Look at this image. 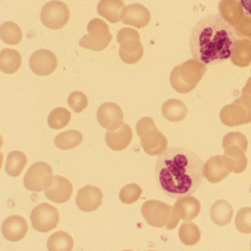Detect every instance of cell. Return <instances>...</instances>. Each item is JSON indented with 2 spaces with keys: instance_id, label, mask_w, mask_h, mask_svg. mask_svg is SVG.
<instances>
[{
  "instance_id": "obj_1",
  "label": "cell",
  "mask_w": 251,
  "mask_h": 251,
  "mask_svg": "<svg viewBox=\"0 0 251 251\" xmlns=\"http://www.w3.org/2000/svg\"><path fill=\"white\" fill-rule=\"evenodd\" d=\"M155 173L160 189L172 198L193 195L205 177L202 159L189 150L176 147L167 148L158 156Z\"/></svg>"
},
{
  "instance_id": "obj_2",
  "label": "cell",
  "mask_w": 251,
  "mask_h": 251,
  "mask_svg": "<svg viewBox=\"0 0 251 251\" xmlns=\"http://www.w3.org/2000/svg\"><path fill=\"white\" fill-rule=\"evenodd\" d=\"M240 33L234 25L220 15H210L194 27L189 45L192 56L202 64H214L228 59Z\"/></svg>"
},
{
  "instance_id": "obj_3",
  "label": "cell",
  "mask_w": 251,
  "mask_h": 251,
  "mask_svg": "<svg viewBox=\"0 0 251 251\" xmlns=\"http://www.w3.org/2000/svg\"><path fill=\"white\" fill-rule=\"evenodd\" d=\"M136 131L140 138L141 145L148 155H161L165 151L167 139L157 130L155 123L151 117L141 119L136 125Z\"/></svg>"
},
{
  "instance_id": "obj_4",
  "label": "cell",
  "mask_w": 251,
  "mask_h": 251,
  "mask_svg": "<svg viewBox=\"0 0 251 251\" xmlns=\"http://www.w3.org/2000/svg\"><path fill=\"white\" fill-rule=\"evenodd\" d=\"M120 45V58L127 64H134L142 59L144 48L141 43L140 36L134 29L124 27L119 31L117 37Z\"/></svg>"
},
{
  "instance_id": "obj_5",
  "label": "cell",
  "mask_w": 251,
  "mask_h": 251,
  "mask_svg": "<svg viewBox=\"0 0 251 251\" xmlns=\"http://www.w3.org/2000/svg\"><path fill=\"white\" fill-rule=\"evenodd\" d=\"M53 179L51 166L48 163L39 161L27 170L24 177V185L28 190L40 192L48 189L52 185Z\"/></svg>"
},
{
  "instance_id": "obj_6",
  "label": "cell",
  "mask_w": 251,
  "mask_h": 251,
  "mask_svg": "<svg viewBox=\"0 0 251 251\" xmlns=\"http://www.w3.org/2000/svg\"><path fill=\"white\" fill-rule=\"evenodd\" d=\"M42 24L51 30H59L68 23L70 12L64 2L53 0L48 2L41 11Z\"/></svg>"
},
{
  "instance_id": "obj_7",
  "label": "cell",
  "mask_w": 251,
  "mask_h": 251,
  "mask_svg": "<svg viewBox=\"0 0 251 251\" xmlns=\"http://www.w3.org/2000/svg\"><path fill=\"white\" fill-rule=\"evenodd\" d=\"M30 218L34 229L42 233L50 231L56 227L60 221L58 210L48 202H43L35 207Z\"/></svg>"
},
{
  "instance_id": "obj_8",
  "label": "cell",
  "mask_w": 251,
  "mask_h": 251,
  "mask_svg": "<svg viewBox=\"0 0 251 251\" xmlns=\"http://www.w3.org/2000/svg\"><path fill=\"white\" fill-rule=\"evenodd\" d=\"M172 208L170 205L158 201H148L142 207V214L147 223L153 227H163L172 229L170 224Z\"/></svg>"
},
{
  "instance_id": "obj_9",
  "label": "cell",
  "mask_w": 251,
  "mask_h": 251,
  "mask_svg": "<svg viewBox=\"0 0 251 251\" xmlns=\"http://www.w3.org/2000/svg\"><path fill=\"white\" fill-rule=\"evenodd\" d=\"M57 67L56 55L48 50H39L30 57V69L37 75H49L56 70Z\"/></svg>"
},
{
  "instance_id": "obj_10",
  "label": "cell",
  "mask_w": 251,
  "mask_h": 251,
  "mask_svg": "<svg viewBox=\"0 0 251 251\" xmlns=\"http://www.w3.org/2000/svg\"><path fill=\"white\" fill-rule=\"evenodd\" d=\"M98 123L104 128L115 130L123 124L121 108L114 102H105L100 106L97 114Z\"/></svg>"
},
{
  "instance_id": "obj_11",
  "label": "cell",
  "mask_w": 251,
  "mask_h": 251,
  "mask_svg": "<svg viewBox=\"0 0 251 251\" xmlns=\"http://www.w3.org/2000/svg\"><path fill=\"white\" fill-rule=\"evenodd\" d=\"M121 21L126 25L143 28L151 21L149 10L141 4H131L125 6L121 13Z\"/></svg>"
},
{
  "instance_id": "obj_12",
  "label": "cell",
  "mask_w": 251,
  "mask_h": 251,
  "mask_svg": "<svg viewBox=\"0 0 251 251\" xmlns=\"http://www.w3.org/2000/svg\"><path fill=\"white\" fill-rule=\"evenodd\" d=\"M103 194L100 189L95 186H85L78 191L76 197V204L81 211L91 212L100 206Z\"/></svg>"
},
{
  "instance_id": "obj_13",
  "label": "cell",
  "mask_w": 251,
  "mask_h": 251,
  "mask_svg": "<svg viewBox=\"0 0 251 251\" xmlns=\"http://www.w3.org/2000/svg\"><path fill=\"white\" fill-rule=\"evenodd\" d=\"M73 192L71 182L63 176H56L52 185L45 190V196L52 202L63 203L70 199Z\"/></svg>"
},
{
  "instance_id": "obj_14",
  "label": "cell",
  "mask_w": 251,
  "mask_h": 251,
  "mask_svg": "<svg viewBox=\"0 0 251 251\" xmlns=\"http://www.w3.org/2000/svg\"><path fill=\"white\" fill-rule=\"evenodd\" d=\"M28 225L24 217L12 215L4 221L2 226V234L7 240L18 242L27 235Z\"/></svg>"
},
{
  "instance_id": "obj_15",
  "label": "cell",
  "mask_w": 251,
  "mask_h": 251,
  "mask_svg": "<svg viewBox=\"0 0 251 251\" xmlns=\"http://www.w3.org/2000/svg\"><path fill=\"white\" fill-rule=\"evenodd\" d=\"M133 139V132L128 125L123 123L115 130H109L105 134L107 145L113 151H121L127 148Z\"/></svg>"
},
{
  "instance_id": "obj_16",
  "label": "cell",
  "mask_w": 251,
  "mask_h": 251,
  "mask_svg": "<svg viewBox=\"0 0 251 251\" xmlns=\"http://www.w3.org/2000/svg\"><path fill=\"white\" fill-rule=\"evenodd\" d=\"M125 8L123 0H100L98 3V13L100 16L115 24L121 21V13Z\"/></svg>"
},
{
  "instance_id": "obj_17",
  "label": "cell",
  "mask_w": 251,
  "mask_h": 251,
  "mask_svg": "<svg viewBox=\"0 0 251 251\" xmlns=\"http://www.w3.org/2000/svg\"><path fill=\"white\" fill-rule=\"evenodd\" d=\"M22 56L14 49H4L0 53V69L6 74H14L20 70Z\"/></svg>"
},
{
  "instance_id": "obj_18",
  "label": "cell",
  "mask_w": 251,
  "mask_h": 251,
  "mask_svg": "<svg viewBox=\"0 0 251 251\" xmlns=\"http://www.w3.org/2000/svg\"><path fill=\"white\" fill-rule=\"evenodd\" d=\"M73 246L74 241L71 235L62 230L52 233L48 240V248L50 251H70Z\"/></svg>"
},
{
  "instance_id": "obj_19",
  "label": "cell",
  "mask_w": 251,
  "mask_h": 251,
  "mask_svg": "<svg viewBox=\"0 0 251 251\" xmlns=\"http://www.w3.org/2000/svg\"><path fill=\"white\" fill-rule=\"evenodd\" d=\"M27 163V158L24 152L14 151L8 154L5 170L9 176L18 177Z\"/></svg>"
},
{
  "instance_id": "obj_20",
  "label": "cell",
  "mask_w": 251,
  "mask_h": 251,
  "mask_svg": "<svg viewBox=\"0 0 251 251\" xmlns=\"http://www.w3.org/2000/svg\"><path fill=\"white\" fill-rule=\"evenodd\" d=\"M163 115L171 122H178L186 117L187 109L183 102L178 100H170L164 102L162 106Z\"/></svg>"
},
{
  "instance_id": "obj_21",
  "label": "cell",
  "mask_w": 251,
  "mask_h": 251,
  "mask_svg": "<svg viewBox=\"0 0 251 251\" xmlns=\"http://www.w3.org/2000/svg\"><path fill=\"white\" fill-rule=\"evenodd\" d=\"M233 209L231 205L225 201H218L213 204L211 217L213 221L219 226H225L230 223Z\"/></svg>"
},
{
  "instance_id": "obj_22",
  "label": "cell",
  "mask_w": 251,
  "mask_h": 251,
  "mask_svg": "<svg viewBox=\"0 0 251 251\" xmlns=\"http://www.w3.org/2000/svg\"><path fill=\"white\" fill-rule=\"evenodd\" d=\"M83 142V135L76 130L62 132L55 137V144L61 150L74 149Z\"/></svg>"
},
{
  "instance_id": "obj_23",
  "label": "cell",
  "mask_w": 251,
  "mask_h": 251,
  "mask_svg": "<svg viewBox=\"0 0 251 251\" xmlns=\"http://www.w3.org/2000/svg\"><path fill=\"white\" fill-rule=\"evenodd\" d=\"M0 37L8 45H17L20 43L23 39V32L16 23L6 22L1 26Z\"/></svg>"
},
{
  "instance_id": "obj_24",
  "label": "cell",
  "mask_w": 251,
  "mask_h": 251,
  "mask_svg": "<svg viewBox=\"0 0 251 251\" xmlns=\"http://www.w3.org/2000/svg\"><path fill=\"white\" fill-rule=\"evenodd\" d=\"M71 113L64 108H57L50 114L48 124L51 128L59 130L64 128L71 120Z\"/></svg>"
},
{
  "instance_id": "obj_25",
  "label": "cell",
  "mask_w": 251,
  "mask_h": 251,
  "mask_svg": "<svg viewBox=\"0 0 251 251\" xmlns=\"http://www.w3.org/2000/svg\"><path fill=\"white\" fill-rule=\"evenodd\" d=\"M112 40V36L107 37H98L91 36L90 34L85 35L80 40V46L84 49L93 51H102L105 50Z\"/></svg>"
},
{
  "instance_id": "obj_26",
  "label": "cell",
  "mask_w": 251,
  "mask_h": 251,
  "mask_svg": "<svg viewBox=\"0 0 251 251\" xmlns=\"http://www.w3.org/2000/svg\"><path fill=\"white\" fill-rule=\"evenodd\" d=\"M140 186L136 183L126 185L120 192V199L123 203L131 204L136 202L142 195Z\"/></svg>"
},
{
  "instance_id": "obj_27",
  "label": "cell",
  "mask_w": 251,
  "mask_h": 251,
  "mask_svg": "<svg viewBox=\"0 0 251 251\" xmlns=\"http://www.w3.org/2000/svg\"><path fill=\"white\" fill-rule=\"evenodd\" d=\"M235 223L239 231L245 233L251 232V208H244L239 210Z\"/></svg>"
},
{
  "instance_id": "obj_28",
  "label": "cell",
  "mask_w": 251,
  "mask_h": 251,
  "mask_svg": "<svg viewBox=\"0 0 251 251\" xmlns=\"http://www.w3.org/2000/svg\"><path fill=\"white\" fill-rule=\"evenodd\" d=\"M69 106L76 113H80L88 106V99L81 92H73L68 98Z\"/></svg>"
},
{
  "instance_id": "obj_29",
  "label": "cell",
  "mask_w": 251,
  "mask_h": 251,
  "mask_svg": "<svg viewBox=\"0 0 251 251\" xmlns=\"http://www.w3.org/2000/svg\"><path fill=\"white\" fill-rule=\"evenodd\" d=\"M88 32L91 35H99L101 36H107L111 35L109 32V27L108 25L100 20V19H94L91 20L87 26Z\"/></svg>"
},
{
  "instance_id": "obj_30",
  "label": "cell",
  "mask_w": 251,
  "mask_h": 251,
  "mask_svg": "<svg viewBox=\"0 0 251 251\" xmlns=\"http://www.w3.org/2000/svg\"><path fill=\"white\" fill-rule=\"evenodd\" d=\"M240 2L245 11L251 14V0H240Z\"/></svg>"
}]
</instances>
